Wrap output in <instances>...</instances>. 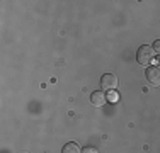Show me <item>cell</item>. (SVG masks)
Wrapping results in <instances>:
<instances>
[{
	"label": "cell",
	"mask_w": 160,
	"mask_h": 153,
	"mask_svg": "<svg viewBox=\"0 0 160 153\" xmlns=\"http://www.w3.org/2000/svg\"><path fill=\"white\" fill-rule=\"evenodd\" d=\"M106 101H108V99H106V95L102 90H96V92L90 94V104L94 107H102L106 104Z\"/></svg>",
	"instance_id": "277c9868"
},
{
	"label": "cell",
	"mask_w": 160,
	"mask_h": 153,
	"mask_svg": "<svg viewBox=\"0 0 160 153\" xmlns=\"http://www.w3.org/2000/svg\"><path fill=\"white\" fill-rule=\"evenodd\" d=\"M147 80L150 85L160 87V68L158 67H148L147 68Z\"/></svg>",
	"instance_id": "3957f363"
},
{
	"label": "cell",
	"mask_w": 160,
	"mask_h": 153,
	"mask_svg": "<svg viewBox=\"0 0 160 153\" xmlns=\"http://www.w3.org/2000/svg\"><path fill=\"white\" fill-rule=\"evenodd\" d=\"M62 153H82V148L78 146V143L70 141V143H67V145L62 148Z\"/></svg>",
	"instance_id": "5b68a950"
},
{
	"label": "cell",
	"mask_w": 160,
	"mask_h": 153,
	"mask_svg": "<svg viewBox=\"0 0 160 153\" xmlns=\"http://www.w3.org/2000/svg\"><path fill=\"white\" fill-rule=\"evenodd\" d=\"M153 56H155V51L152 46L148 44H142L138 48V51H136V60H138L140 65H143V67H148V65L153 61Z\"/></svg>",
	"instance_id": "6da1fadb"
},
{
	"label": "cell",
	"mask_w": 160,
	"mask_h": 153,
	"mask_svg": "<svg viewBox=\"0 0 160 153\" xmlns=\"http://www.w3.org/2000/svg\"><path fill=\"white\" fill-rule=\"evenodd\" d=\"M82 153H99V151L94 146H85V148H82Z\"/></svg>",
	"instance_id": "52a82bcc"
},
{
	"label": "cell",
	"mask_w": 160,
	"mask_h": 153,
	"mask_svg": "<svg viewBox=\"0 0 160 153\" xmlns=\"http://www.w3.org/2000/svg\"><path fill=\"white\" fill-rule=\"evenodd\" d=\"M152 48H153V51L157 53V55H160V39H157V41H155Z\"/></svg>",
	"instance_id": "ba28073f"
},
{
	"label": "cell",
	"mask_w": 160,
	"mask_h": 153,
	"mask_svg": "<svg viewBox=\"0 0 160 153\" xmlns=\"http://www.w3.org/2000/svg\"><path fill=\"white\" fill-rule=\"evenodd\" d=\"M157 67L160 68V55H158V58H157Z\"/></svg>",
	"instance_id": "9c48e42d"
},
{
	"label": "cell",
	"mask_w": 160,
	"mask_h": 153,
	"mask_svg": "<svg viewBox=\"0 0 160 153\" xmlns=\"http://www.w3.org/2000/svg\"><path fill=\"white\" fill-rule=\"evenodd\" d=\"M106 99H108L109 102H118V99H119V95L116 94V90H111V92H108V95H106Z\"/></svg>",
	"instance_id": "8992f818"
},
{
	"label": "cell",
	"mask_w": 160,
	"mask_h": 153,
	"mask_svg": "<svg viewBox=\"0 0 160 153\" xmlns=\"http://www.w3.org/2000/svg\"><path fill=\"white\" fill-rule=\"evenodd\" d=\"M101 87L104 90L111 92V90H116L118 87V76L114 73H104L101 76Z\"/></svg>",
	"instance_id": "7a4b0ae2"
}]
</instances>
